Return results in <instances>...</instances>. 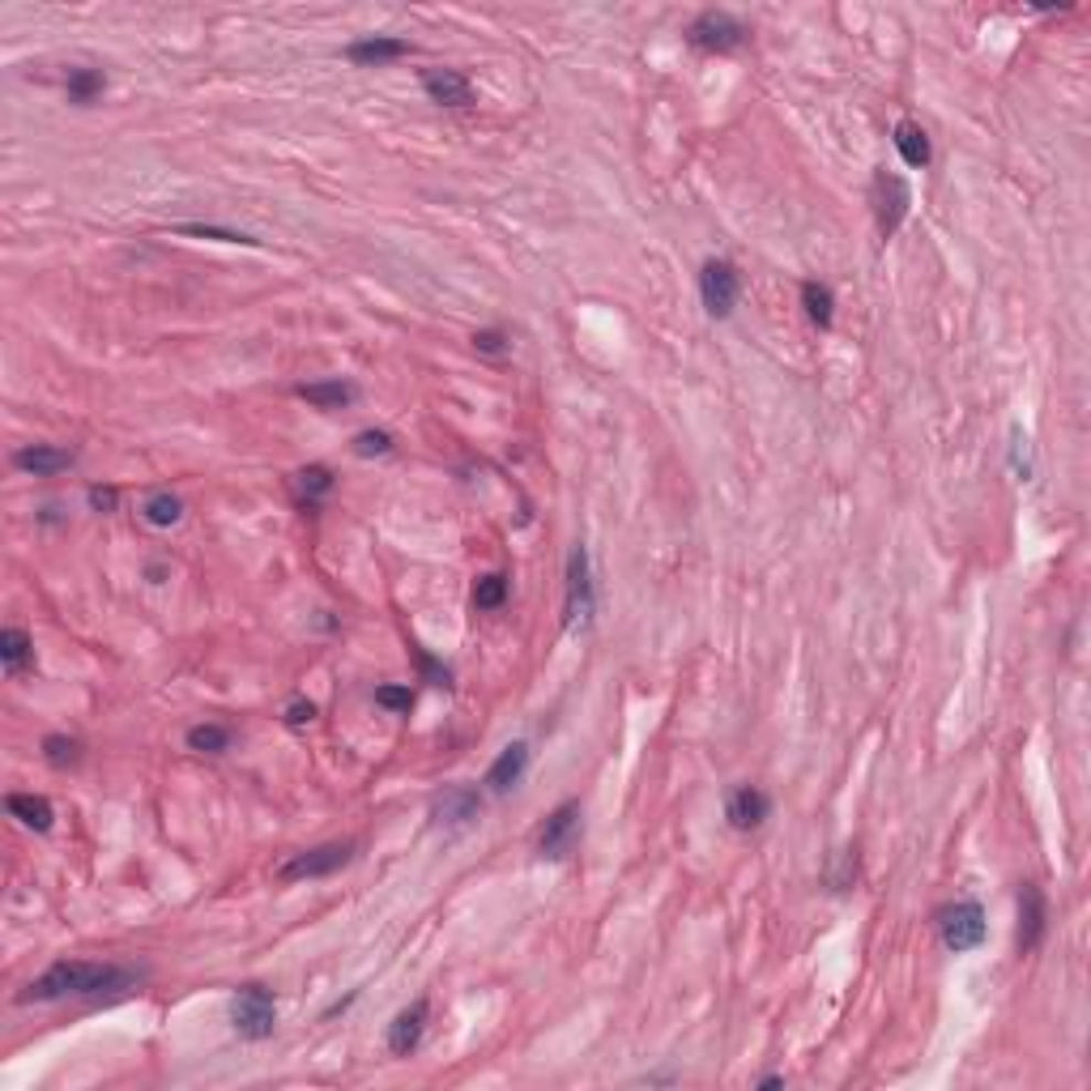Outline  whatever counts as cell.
Returning a JSON list of instances; mask_svg holds the SVG:
<instances>
[{
  "mask_svg": "<svg viewBox=\"0 0 1091 1091\" xmlns=\"http://www.w3.org/2000/svg\"><path fill=\"white\" fill-rule=\"evenodd\" d=\"M145 981L141 968L125 963H86V960H61L52 963L43 976L18 994V1002H61V997H111L129 994Z\"/></svg>",
  "mask_w": 1091,
  "mask_h": 1091,
  "instance_id": "1",
  "label": "cell"
},
{
  "mask_svg": "<svg viewBox=\"0 0 1091 1091\" xmlns=\"http://www.w3.org/2000/svg\"><path fill=\"white\" fill-rule=\"evenodd\" d=\"M230 1027L239 1031V1040H269L273 1036V1027H278V997L273 990H264V985H239L235 997H230Z\"/></svg>",
  "mask_w": 1091,
  "mask_h": 1091,
  "instance_id": "2",
  "label": "cell"
},
{
  "mask_svg": "<svg viewBox=\"0 0 1091 1091\" xmlns=\"http://www.w3.org/2000/svg\"><path fill=\"white\" fill-rule=\"evenodd\" d=\"M746 39H750V31L742 26L734 13H725V9H704L687 26V43L695 52H707V56H730V52H738Z\"/></svg>",
  "mask_w": 1091,
  "mask_h": 1091,
  "instance_id": "3",
  "label": "cell"
},
{
  "mask_svg": "<svg viewBox=\"0 0 1091 1091\" xmlns=\"http://www.w3.org/2000/svg\"><path fill=\"white\" fill-rule=\"evenodd\" d=\"M938 933H942V947L947 951H976L981 942H985V933H990V921H985V908L976 904V899H960V904H947L942 912H938Z\"/></svg>",
  "mask_w": 1091,
  "mask_h": 1091,
  "instance_id": "4",
  "label": "cell"
},
{
  "mask_svg": "<svg viewBox=\"0 0 1091 1091\" xmlns=\"http://www.w3.org/2000/svg\"><path fill=\"white\" fill-rule=\"evenodd\" d=\"M869 205H874V223H878V235L892 239L904 218H908V205H912V193H908V180L896 175V171H874L869 180Z\"/></svg>",
  "mask_w": 1091,
  "mask_h": 1091,
  "instance_id": "5",
  "label": "cell"
},
{
  "mask_svg": "<svg viewBox=\"0 0 1091 1091\" xmlns=\"http://www.w3.org/2000/svg\"><path fill=\"white\" fill-rule=\"evenodd\" d=\"M350 862H354V844H350V840H333V844H316V849H303V853L287 857V862L278 866V878H282V883H307V878H328V874H337V869L350 866Z\"/></svg>",
  "mask_w": 1091,
  "mask_h": 1091,
  "instance_id": "6",
  "label": "cell"
},
{
  "mask_svg": "<svg viewBox=\"0 0 1091 1091\" xmlns=\"http://www.w3.org/2000/svg\"><path fill=\"white\" fill-rule=\"evenodd\" d=\"M738 294H742V278L738 269L730 264V260L712 257L704 260V269H700V299H704V312L712 321H725V316H734V307H738Z\"/></svg>",
  "mask_w": 1091,
  "mask_h": 1091,
  "instance_id": "7",
  "label": "cell"
},
{
  "mask_svg": "<svg viewBox=\"0 0 1091 1091\" xmlns=\"http://www.w3.org/2000/svg\"><path fill=\"white\" fill-rule=\"evenodd\" d=\"M597 606V588H593V563H588V550L572 546L568 554V602H563V627H584L593 618Z\"/></svg>",
  "mask_w": 1091,
  "mask_h": 1091,
  "instance_id": "8",
  "label": "cell"
},
{
  "mask_svg": "<svg viewBox=\"0 0 1091 1091\" xmlns=\"http://www.w3.org/2000/svg\"><path fill=\"white\" fill-rule=\"evenodd\" d=\"M580 819H584V810L580 802L554 806L550 814H546V828L538 835V857L542 862H563V857H572V849L580 844Z\"/></svg>",
  "mask_w": 1091,
  "mask_h": 1091,
  "instance_id": "9",
  "label": "cell"
},
{
  "mask_svg": "<svg viewBox=\"0 0 1091 1091\" xmlns=\"http://www.w3.org/2000/svg\"><path fill=\"white\" fill-rule=\"evenodd\" d=\"M482 819V793L474 785H452L431 802V823L444 832H465Z\"/></svg>",
  "mask_w": 1091,
  "mask_h": 1091,
  "instance_id": "10",
  "label": "cell"
},
{
  "mask_svg": "<svg viewBox=\"0 0 1091 1091\" xmlns=\"http://www.w3.org/2000/svg\"><path fill=\"white\" fill-rule=\"evenodd\" d=\"M1045 930H1049V904H1045V892L1036 883H1024L1019 887V955H1031L1040 942H1045Z\"/></svg>",
  "mask_w": 1091,
  "mask_h": 1091,
  "instance_id": "11",
  "label": "cell"
},
{
  "mask_svg": "<svg viewBox=\"0 0 1091 1091\" xmlns=\"http://www.w3.org/2000/svg\"><path fill=\"white\" fill-rule=\"evenodd\" d=\"M426 1019H431V1002H426V997L410 1002V1006L388 1024V1054H392V1058H410L418 1045H422V1036H426Z\"/></svg>",
  "mask_w": 1091,
  "mask_h": 1091,
  "instance_id": "12",
  "label": "cell"
},
{
  "mask_svg": "<svg viewBox=\"0 0 1091 1091\" xmlns=\"http://www.w3.org/2000/svg\"><path fill=\"white\" fill-rule=\"evenodd\" d=\"M529 759H533V750H529V742H508L504 750H499V759L486 768V789L495 793V798H504V793H512L516 785L525 780V771H529Z\"/></svg>",
  "mask_w": 1091,
  "mask_h": 1091,
  "instance_id": "13",
  "label": "cell"
},
{
  "mask_svg": "<svg viewBox=\"0 0 1091 1091\" xmlns=\"http://www.w3.org/2000/svg\"><path fill=\"white\" fill-rule=\"evenodd\" d=\"M771 814V798L764 789H755V785H738V789H730V798H725V819H730V828H738V832H755V828H764Z\"/></svg>",
  "mask_w": 1091,
  "mask_h": 1091,
  "instance_id": "14",
  "label": "cell"
},
{
  "mask_svg": "<svg viewBox=\"0 0 1091 1091\" xmlns=\"http://www.w3.org/2000/svg\"><path fill=\"white\" fill-rule=\"evenodd\" d=\"M422 90L440 107H474V82L461 68H422Z\"/></svg>",
  "mask_w": 1091,
  "mask_h": 1091,
  "instance_id": "15",
  "label": "cell"
},
{
  "mask_svg": "<svg viewBox=\"0 0 1091 1091\" xmlns=\"http://www.w3.org/2000/svg\"><path fill=\"white\" fill-rule=\"evenodd\" d=\"M73 461H77V452L56 449V444H26V449L13 452V469H22L31 478H56V474L73 469Z\"/></svg>",
  "mask_w": 1091,
  "mask_h": 1091,
  "instance_id": "16",
  "label": "cell"
},
{
  "mask_svg": "<svg viewBox=\"0 0 1091 1091\" xmlns=\"http://www.w3.org/2000/svg\"><path fill=\"white\" fill-rule=\"evenodd\" d=\"M401 56H410V43L406 39H392V34H367V39H354L350 47H346V61L350 65H388V61H401Z\"/></svg>",
  "mask_w": 1091,
  "mask_h": 1091,
  "instance_id": "17",
  "label": "cell"
},
{
  "mask_svg": "<svg viewBox=\"0 0 1091 1091\" xmlns=\"http://www.w3.org/2000/svg\"><path fill=\"white\" fill-rule=\"evenodd\" d=\"M333 469L328 465H303V469H294V478H290V490H294V504L299 508H321L324 499L333 495Z\"/></svg>",
  "mask_w": 1091,
  "mask_h": 1091,
  "instance_id": "18",
  "label": "cell"
},
{
  "mask_svg": "<svg viewBox=\"0 0 1091 1091\" xmlns=\"http://www.w3.org/2000/svg\"><path fill=\"white\" fill-rule=\"evenodd\" d=\"M892 141H896V154L908 162L912 171H926V166H930V159H933L930 132L921 129L917 120H899L896 132H892Z\"/></svg>",
  "mask_w": 1091,
  "mask_h": 1091,
  "instance_id": "19",
  "label": "cell"
},
{
  "mask_svg": "<svg viewBox=\"0 0 1091 1091\" xmlns=\"http://www.w3.org/2000/svg\"><path fill=\"white\" fill-rule=\"evenodd\" d=\"M4 810H9L22 828H31V832H52V823H56L52 802L39 798V793H9V798H4Z\"/></svg>",
  "mask_w": 1091,
  "mask_h": 1091,
  "instance_id": "20",
  "label": "cell"
},
{
  "mask_svg": "<svg viewBox=\"0 0 1091 1091\" xmlns=\"http://www.w3.org/2000/svg\"><path fill=\"white\" fill-rule=\"evenodd\" d=\"M294 392L307 406H316V410H342V406H350L354 397H358V388L346 385V380H316V385H299Z\"/></svg>",
  "mask_w": 1091,
  "mask_h": 1091,
  "instance_id": "21",
  "label": "cell"
},
{
  "mask_svg": "<svg viewBox=\"0 0 1091 1091\" xmlns=\"http://www.w3.org/2000/svg\"><path fill=\"white\" fill-rule=\"evenodd\" d=\"M31 661H34L31 636L22 627H4L0 631V666H4V674H22Z\"/></svg>",
  "mask_w": 1091,
  "mask_h": 1091,
  "instance_id": "22",
  "label": "cell"
},
{
  "mask_svg": "<svg viewBox=\"0 0 1091 1091\" xmlns=\"http://www.w3.org/2000/svg\"><path fill=\"white\" fill-rule=\"evenodd\" d=\"M102 90H107V77H102L98 68H86V65L68 68V77H65L68 102H77V107H90V102H98V98H102Z\"/></svg>",
  "mask_w": 1091,
  "mask_h": 1091,
  "instance_id": "23",
  "label": "cell"
},
{
  "mask_svg": "<svg viewBox=\"0 0 1091 1091\" xmlns=\"http://www.w3.org/2000/svg\"><path fill=\"white\" fill-rule=\"evenodd\" d=\"M802 307L814 328H832L835 324V294L828 282H802Z\"/></svg>",
  "mask_w": 1091,
  "mask_h": 1091,
  "instance_id": "24",
  "label": "cell"
},
{
  "mask_svg": "<svg viewBox=\"0 0 1091 1091\" xmlns=\"http://www.w3.org/2000/svg\"><path fill=\"white\" fill-rule=\"evenodd\" d=\"M141 516H145V525H154V529H171V525L184 520V499L171 495V490H154V495H145Z\"/></svg>",
  "mask_w": 1091,
  "mask_h": 1091,
  "instance_id": "25",
  "label": "cell"
},
{
  "mask_svg": "<svg viewBox=\"0 0 1091 1091\" xmlns=\"http://www.w3.org/2000/svg\"><path fill=\"white\" fill-rule=\"evenodd\" d=\"M230 730L226 725H214V721H205V725H193L188 734H184V742H188V750H196V755H226L230 750Z\"/></svg>",
  "mask_w": 1091,
  "mask_h": 1091,
  "instance_id": "26",
  "label": "cell"
},
{
  "mask_svg": "<svg viewBox=\"0 0 1091 1091\" xmlns=\"http://www.w3.org/2000/svg\"><path fill=\"white\" fill-rule=\"evenodd\" d=\"M508 593H512V580L504 572H486V576L474 580V606L478 611H499L508 602Z\"/></svg>",
  "mask_w": 1091,
  "mask_h": 1091,
  "instance_id": "27",
  "label": "cell"
},
{
  "mask_svg": "<svg viewBox=\"0 0 1091 1091\" xmlns=\"http://www.w3.org/2000/svg\"><path fill=\"white\" fill-rule=\"evenodd\" d=\"M43 759H47L56 771L77 768V764H82V742L68 738V734H47V738H43Z\"/></svg>",
  "mask_w": 1091,
  "mask_h": 1091,
  "instance_id": "28",
  "label": "cell"
},
{
  "mask_svg": "<svg viewBox=\"0 0 1091 1091\" xmlns=\"http://www.w3.org/2000/svg\"><path fill=\"white\" fill-rule=\"evenodd\" d=\"M184 235H201V239H223V244H257L252 235L244 230H226V226H205V223H184L180 226Z\"/></svg>",
  "mask_w": 1091,
  "mask_h": 1091,
  "instance_id": "29",
  "label": "cell"
},
{
  "mask_svg": "<svg viewBox=\"0 0 1091 1091\" xmlns=\"http://www.w3.org/2000/svg\"><path fill=\"white\" fill-rule=\"evenodd\" d=\"M414 661H418V670H422V678H426L431 687H452V670L444 666V661H435L426 648H414Z\"/></svg>",
  "mask_w": 1091,
  "mask_h": 1091,
  "instance_id": "30",
  "label": "cell"
},
{
  "mask_svg": "<svg viewBox=\"0 0 1091 1091\" xmlns=\"http://www.w3.org/2000/svg\"><path fill=\"white\" fill-rule=\"evenodd\" d=\"M354 452L358 456H388L392 452V435L388 431H358L354 435Z\"/></svg>",
  "mask_w": 1091,
  "mask_h": 1091,
  "instance_id": "31",
  "label": "cell"
},
{
  "mask_svg": "<svg viewBox=\"0 0 1091 1091\" xmlns=\"http://www.w3.org/2000/svg\"><path fill=\"white\" fill-rule=\"evenodd\" d=\"M376 704L388 712H410L414 707V691L410 687H376Z\"/></svg>",
  "mask_w": 1091,
  "mask_h": 1091,
  "instance_id": "32",
  "label": "cell"
},
{
  "mask_svg": "<svg viewBox=\"0 0 1091 1091\" xmlns=\"http://www.w3.org/2000/svg\"><path fill=\"white\" fill-rule=\"evenodd\" d=\"M508 333L504 328H482V333H474V350L478 354H508Z\"/></svg>",
  "mask_w": 1091,
  "mask_h": 1091,
  "instance_id": "33",
  "label": "cell"
},
{
  "mask_svg": "<svg viewBox=\"0 0 1091 1091\" xmlns=\"http://www.w3.org/2000/svg\"><path fill=\"white\" fill-rule=\"evenodd\" d=\"M86 499H90L95 512H116V508H120V490H116V486H102V482H95V486L86 490Z\"/></svg>",
  "mask_w": 1091,
  "mask_h": 1091,
  "instance_id": "34",
  "label": "cell"
},
{
  "mask_svg": "<svg viewBox=\"0 0 1091 1091\" xmlns=\"http://www.w3.org/2000/svg\"><path fill=\"white\" fill-rule=\"evenodd\" d=\"M312 721H316V704H312V700H303V695H299V700H290L287 704V725L290 730H303V725H312Z\"/></svg>",
  "mask_w": 1091,
  "mask_h": 1091,
  "instance_id": "35",
  "label": "cell"
},
{
  "mask_svg": "<svg viewBox=\"0 0 1091 1091\" xmlns=\"http://www.w3.org/2000/svg\"><path fill=\"white\" fill-rule=\"evenodd\" d=\"M759 1088H785V1074H764Z\"/></svg>",
  "mask_w": 1091,
  "mask_h": 1091,
  "instance_id": "36",
  "label": "cell"
}]
</instances>
